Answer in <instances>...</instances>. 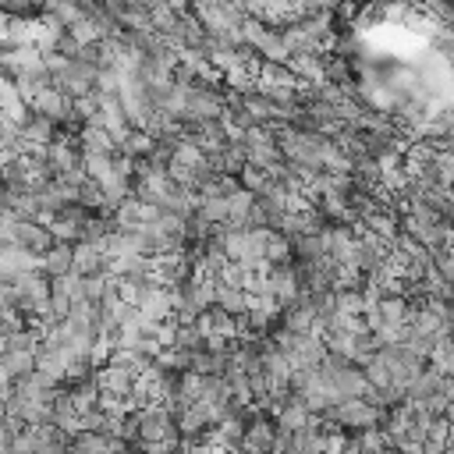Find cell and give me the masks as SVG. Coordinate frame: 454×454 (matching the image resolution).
Returning a JSON list of instances; mask_svg holds the SVG:
<instances>
[{"mask_svg":"<svg viewBox=\"0 0 454 454\" xmlns=\"http://www.w3.org/2000/svg\"><path fill=\"white\" fill-rule=\"evenodd\" d=\"M43 270L64 280V273H71V270H74V248H71V245H60V248H50V252L43 255Z\"/></svg>","mask_w":454,"mask_h":454,"instance_id":"obj_1","label":"cell"}]
</instances>
